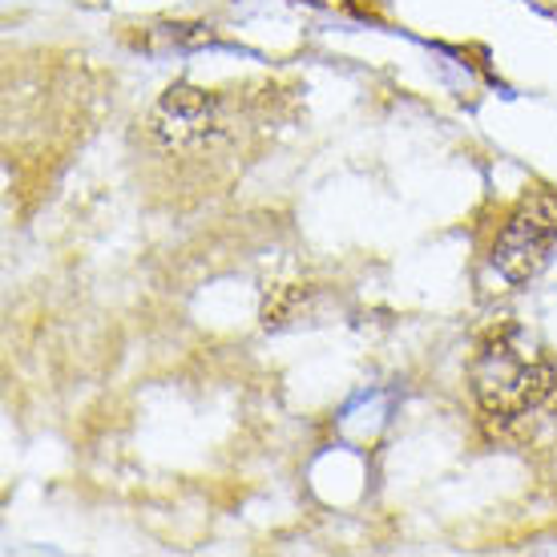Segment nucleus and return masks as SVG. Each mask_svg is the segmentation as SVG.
I'll use <instances>...</instances> for the list:
<instances>
[{
    "instance_id": "1",
    "label": "nucleus",
    "mask_w": 557,
    "mask_h": 557,
    "mask_svg": "<svg viewBox=\"0 0 557 557\" xmlns=\"http://www.w3.org/2000/svg\"><path fill=\"white\" fill-rule=\"evenodd\" d=\"M554 384V368L521 335H493L473 360L476 408L493 429H509L537 412L549 400Z\"/></svg>"
},
{
    "instance_id": "2",
    "label": "nucleus",
    "mask_w": 557,
    "mask_h": 557,
    "mask_svg": "<svg viewBox=\"0 0 557 557\" xmlns=\"http://www.w3.org/2000/svg\"><path fill=\"white\" fill-rule=\"evenodd\" d=\"M554 247H557V195L533 190L509 214V223H505L502 238L493 247V271L509 287H521L533 275H542V267L549 263Z\"/></svg>"
},
{
    "instance_id": "3",
    "label": "nucleus",
    "mask_w": 557,
    "mask_h": 557,
    "mask_svg": "<svg viewBox=\"0 0 557 557\" xmlns=\"http://www.w3.org/2000/svg\"><path fill=\"white\" fill-rule=\"evenodd\" d=\"M150 129L170 150H198L223 134V101L198 85H170L153 106Z\"/></svg>"
}]
</instances>
